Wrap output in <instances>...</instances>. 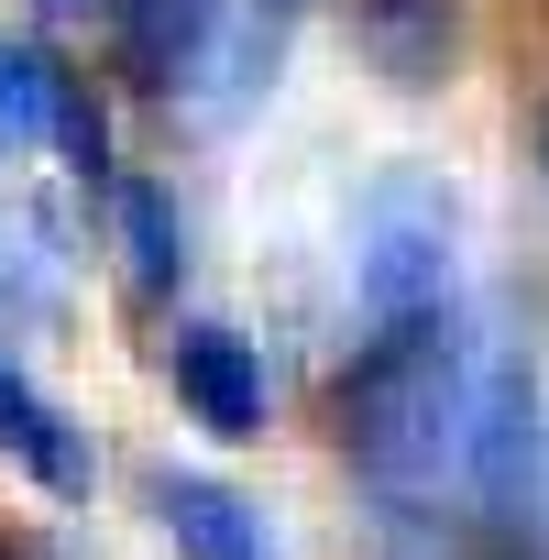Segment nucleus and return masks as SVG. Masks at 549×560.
<instances>
[{
	"mask_svg": "<svg viewBox=\"0 0 549 560\" xmlns=\"http://www.w3.org/2000/svg\"><path fill=\"white\" fill-rule=\"evenodd\" d=\"M472 352L451 308L374 319L341 374V462L374 483V505H440L462 483V418H472Z\"/></svg>",
	"mask_w": 549,
	"mask_h": 560,
	"instance_id": "f257e3e1",
	"label": "nucleus"
},
{
	"mask_svg": "<svg viewBox=\"0 0 549 560\" xmlns=\"http://www.w3.org/2000/svg\"><path fill=\"white\" fill-rule=\"evenodd\" d=\"M451 287H462V198H451V176L440 165H385L352 198V298H363V330L451 308Z\"/></svg>",
	"mask_w": 549,
	"mask_h": 560,
	"instance_id": "f03ea898",
	"label": "nucleus"
},
{
	"mask_svg": "<svg viewBox=\"0 0 549 560\" xmlns=\"http://www.w3.org/2000/svg\"><path fill=\"white\" fill-rule=\"evenodd\" d=\"M462 494L494 538L549 527V385L527 352L483 341L472 352V418H462Z\"/></svg>",
	"mask_w": 549,
	"mask_h": 560,
	"instance_id": "7ed1b4c3",
	"label": "nucleus"
},
{
	"mask_svg": "<svg viewBox=\"0 0 549 560\" xmlns=\"http://www.w3.org/2000/svg\"><path fill=\"white\" fill-rule=\"evenodd\" d=\"M0 462H23L56 505H89L100 494V451H89V429L12 363V352H0Z\"/></svg>",
	"mask_w": 549,
	"mask_h": 560,
	"instance_id": "20e7f679",
	"label": "nucleus"
},
{
	"mask_svg": "<svg viewBox=\"0 0 549 560\" xmlns=\"http://www.w3.org/2000/svg\"><path fill=\"white\" fill-rule=\"evenodd\" d=\"M165 374H176V396H187V418H198L209 440H264V352H253L242 330H220V319L176 330Z\"/></svg>",
	"mask_w": 549,
	"mask_h": 560,
	"instance_id": "39448f33",
	"label": "nucleus"
},
{
	"mask_svg": "<svg viewBox=\"0 0 549 560\" xmlns=\"http://www.w3.org/2000/svg\"><path fill=\"white\" fill-rule=\"evenodd\" d=\"M352 34L385 89L429 100V89H451V56H462V0H352Z\"/></svg>",
	"mask_w": 549,
	"mask_h": 560,
	"instance_id": "423d86ee",
	"label": "nucleus"
},
{
	"mask_svg": "<svg viewBox=\"0 0 549 560\" xmlns=\"http://www.w3.org/2000/svg\"><path fill=\"white\" fill-rule=\"evenodd\" d=\"M154 516L176 538V560H274V527L253 494H231L220 472H154Z\"/></svg>",
	"mask_w": 549,
	"mask_h": 560,
	"instance_id": "0eeeda50",
	"label": "nucleus"
},
{
	"mask_svg": "<svg viewBox=\"0 0 549 560\" xmlns=\"http://www.w3.org/2000/svg\"><path fill=\"white\" fill-rule=\"evenodd\" d=\"M110 12H121V67L143 89H187L209 67V45H220L231 0H110Z\"/></svg>",
	"mask_w": 549,
	"mask_h": 560,
	"instance_id": "6e6552de",
	"label": "nucleus"
},
{
	"mask_svg": "<svg viewBox=\"0 0 549 560\" xmlns=\"http://www.w3.org/2000/svg\"><path fill=\"white\" fill-rule=\"evenodd\" d=\"M110 209H121V253H132V287H143V298H165L176 275H187V231H176V198H165L154 176H121V187H110Z\"/></svg>",
	"mask_w": 549,
	"mask_h": 560,
	"instance_id": "1a4fd4ad",
	"label": "nucleus"
},
{
	"mask_svg": "<svg viewBox=\"0 0 549 560\" xmlns=\"http://www.w3.org/2000/svg\"><path fill=\"white\" fill-rule=\"evenodd\" d=\"M56 56L23 45V34H0V154H45L56 143Z\"/></svg>",
	"mask_w": 549,
	"mask_h": 560,
	"instance_id": "9d476101",
	"label": "nucleus"
},
{
	"mask_svg": "<svg viewBox=\"0 0 549 560\" xmlns=\"http://www.w3.org/2000/svg\"><path fill=\"white\" fill-rule=\"evenodd\" d=\"M538 176H549V110H538Z\"/></svg>",
	"mask_w": 549,
	"mask_h": 560,
	"instance_id": "9b49d317",
	"label": "nucleus"
},
{
	"mask_svg": "<svg viewBox=\"0 0 549 560\" xmlns=\"http://www.w3.org/2000/svg\"><path fill=\"white\" fill-rule=\"evenodd\" d=\"M45 12H89V0H45Z\"/></svg>",
	"mask_w": 549,
	"mask_h": 560,
	"instance_id": "f8f14e48",
	"label": "nucleus"
},
{
	"mask_svg": "<svg viewBox=\"0 0 549 560\" xmlns=\"http://www.w3.org/2000/svg\"><path fill=\"white\" fill-rule=\"evenodd\" d=\"M274 12H308V0H274Z\"/></svg>",
	"mask_w": 549,
	"mask_h": 560,
	"instance_id": "ddd939ff",
	"label": "nucleus"
}]
</instances>
